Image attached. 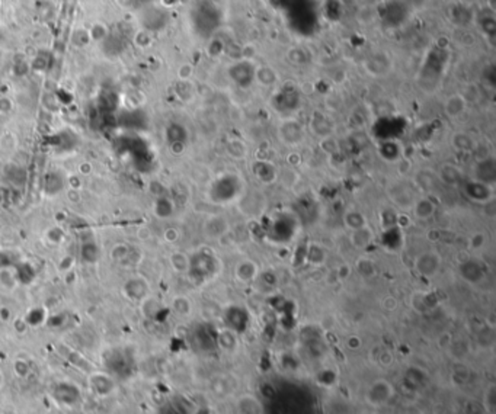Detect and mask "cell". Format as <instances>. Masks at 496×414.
<instances>
[{"instance_id": "11", "label": "cell", "mask_w": 496, "mask_h": 414, "mask_svg": "<svg viewBox=\"0 0 496 414\" xmlns=\"http://www.w3.org/2000/svg\"><path fill=\"white\" fill-rule=\"evenodd\" d=\"M476 180L493 186L496 180V164L492 157H486L476 164Z\"/></svg>"}, {"instance_id": "43", "label": "cell", "mask_w": 496, "mask_h": 414, "mask_svg": "<svg viewBox=\"0 0 496 414\" xmlns=\"http://www.w3.org/2000/svg\"><path fill=\"white\" fill-rule=\"evenodd\" d=\"M348 346L351 349H358L361 346V340L357 336H352V337L348 338Z\"/></svg>"}, {"instance_id": "23", "label": "cell", "mask_w": 496, "mask_h": 414, "mask_svg": "<svg viewBox=\"0 0 496 414\" xmlns=\"http://www.w3.org/2000/svg\"><path fill=\"white\" fill-rule=\"evenodd\" d=\"M173 202L171 198L164 196V195H159L154 201V214L159 218H169L173 214Z\"/></svg>"}, {"instance_id": "34", "label": "cell", "mask_w": 496, "mask_h": 414, "mask_svg": "<svg viewBox=\"0 0 496 414\" xmlns=\"http://www.w3.org/2000/svg\"><path fill=\"white\" fill-rule=\"evenodd\" d=\"M89 36H90V41L102 43L108 36V26L102 24V22H95L94 25L90 26V29H89Z\"/></svg>"}, {"instance_id": "8", "label": "cell", "mask_w": 496, "mask_h": 414, "mask_svg": "<svg viewBox=\"0 0 496 414\" xmlns=\"http://www.w3.org/2000/svg\"><path fill=\"white\" fill-rule=\"evenodd\" d=\"M464 192L471 201L479 203H486L493 199V186L483 183L479 180H470L464 186Z\"/></svg>"}, {"instance_id": "1", "label": "cell", "mask_w": 496, "mask_h": 414, "mask_svg": "<svg viewBox=\"0 0 496 414\" xmlns=\"http://www.w3.org/2000/svg\"><path fill=\"white\" fill-rule=\"evenodd\" d=\"M242 192V179L234 173H224L214 180L208 189V198L214 203H227Z\"/></svg>"}, {"instance_id": "13", "label": "cell", "mask_w": 496, "mask_h": 414, "mask_svg": "<svg viewBox=\"0 0 496 414\" xmlns=\"http://www.w3.org/2000/svg\"><path fill=\"white\" fill-rule=\"evenodd\" d=\"M124 291L128 298L131 299H136V301H141L144 299L147 292H149V285L145 282L144 279L141 278H133L127 280L125 287H124Z\"/></svg>"}, {"instance_id": "15", "label": "cell", "mask_w": 496, "mask_h": 414, "mask_svg": "<svg viewBox=\"0 0 496 414\" xmlns=\"http://www.w3.org/2000/svg\"><path fill=\"white\" fill-rule=\"evenodd\" d=\"M466 106H467V102L464 101L462 93H455L445 101L444 110L450 118H457L466 110Z\"/></svg>"}, {"instance_id": "2", "label": "cell", "mask_w": 496, "mask_h": 414, "mask_svg": "<svg viewBox=\"0 0 496 414\" xmlns=\"http://www.w3.org/2000/svg\"><path fill=\"white\" fill-rule=\"evenodd\" d=\"M299 221L292 214H280L274 220L271 221V225L268 229V234L272 241L277 243H287L297 233Z\"/></svg>"}, {"instance_id": "39", "label": "cell", "mask_w": 496, "mask_h": 414, "mask_svg": "<svg viewBox=\"0 0 496 414\" xmlns=\"http://www.w3.org/2000/svg\"><path fill=\"white\" fill-rule=\"evenodd\" d=\"M13 110V102L8 96H0V115H9Z\"/></svg>"}, {"instance_id": "6", "label": "cell", "mask_w": 496, "mask_h": 414, "mask_svg": "<svg viewBox=\"0 0 496 414\" xmlns=\"http://www.w3.org/2000/svg\"><path fill=\"white\" fill-rule=\"evenodd\" d=\"M393 66L392 57L385 52V51H377L374 54H371L370 57H367L364 67L367 70L371 76H385Z\"/></svg>"}, {"instance_id": "44", "label": "cell", "mask_w": 496, "mask_h": 414, "mask_svg": "<svg viewBox=\"0 0 496 414\" xmlns=\"http://www.w3.org/2000/svg\"><path fill=\"white\" fill-rule=\"evenodd\" d=\"M405 2H406L409 6H412V8H422L427 0H405Z\"/></svg>"}, {"instance_id": "17", "label": "cell", "mask_w": 496, "mask_h": 414, "mask_svg": "<svg viewBox=\"0 0 496 414\" xmlns=\"http://www.w3.org/2000/svg\"><path fill=\"white\" fill-rule=\"evenodd\" d=\"M460 275L467 282H477L483 276L482 265H479L476 260H467V262L462 263L460 265Z\"/></svg>"}, {"instance_id": "33", "label": "cell", "mask_w": 496, "mask_h": 414, "mask_svg": "<svg viewBox=\"0 0 496 414\" xmlns=\"http://www.w3.org/2000/svg\"><path fill=\"white\" fill-rule=\"evenodd\" d=\"M215 230H218V236L226 234L227 230H229V224H227L222 217H214V218H211V220L208 221V224H207V233H208L210 236L215 237Z\"/></svg>"}, {"instance_id": "9", "label": "cell", "mask_w": 496, "mask_h": 414, "mask_svg": "<svg viewBox=\"0 0 496 414\" xmlns=\"http://www.w3.org/2000/svg\"><path fill=\"white\" fill-rule=\"evenodd\" d=\"M280 137L283 140L284 143L288 144V145H296L303 141L304 138V131H303V127L300 125V122H297L296 119H287L284 121L283 124L280 125Z\"/></svg>"}, {"instance_id": "19", "label": "cell", "mask_w": 496, "mask_h": 414, "mask_svg": "<svg viewBox=\"0 0 496 414\" xmlns=\"http://www.w3.org/2000/svg\"><path fill=\"white\" fill-rule=\"evenodd\" d=\"M79 253H80V257H82V262L92 265V263L98 262V259L101 256V250H99V246L96 244L95 240H89V241H83L80 244Z\"/></svg>"}, {"instance_id": "25", "label": "cell", "mask_w": 496, "mask_h": 414, "mask_svg": "<svg viewBox=\"0 0 496 414\" xmlns=\"http://www.w3.org/2000/svg\"><path fill=\"white\" fill-rule=\"evenodd\" d=\"M217 343L226 352H233L237 347V337L236 333L231 329H224L217 336Z\"/></svg>"}, {"instance_id": "21", "label": "cell", "mask_w": 496, "mask_h": 414, "mask_svg": "<svg viewBox=\"0 0 496 414\" xmlns=\"http://www.w3.org/2000/svg\"><path fill=\"white\" fill-rule=\"evenodd\" d=\"M166 138H168L169 145H175V144L185 145L188 134H187V129L182 125H179V124H171L169 127L166 128Z\"/></svg>"}, {"instance_id": "20", "label": "cell", "mask_w": 496, "mask_h": 414, "mask_svg": "<svg viewBox=\"0 0 496 414\" xmlns=\"http://www.w3.org/2000/svg\"><path fill=\"white\" fill-rule=\"evenodd\" d=\"M237 413L239 414H262V406L258 398L252 396H242L237 400Z\"/></svg>"}, {"instance_id": "14", "label": "cell", "mask_w": 496, "mask_h": 414, "mask_svg": "<svg viewBox=\"0 0 496 414\" xmlns=\"http://www.w3.org/2000/svg\"><path fill=\"white\" fill-rule=\"evenodd\" d=\"M253 173L265 185H271L277 180V169L274 164L268 161H256L253 164Z\"/></svg>"}, {"instance_id": "32", "label": "cell", "mask_w": 496, "mask_h": 414, "mask_svg": "<svg viewBox=\"0 0 496 414\" xmlns=\"http://www.w3.org/2000/svg\"><path fill=\"white\" fill-rule=\"evenodd\" d=\"M226 150H227V154L233 157V159H243L246 154H248V148L243 141L240 140H230L227 141V145H226Z\"/></svg>"}, {"instance_id": "27", "label": "cell", "mask_w": 496, "mask_h": 414, "mask_svg": "<svg viewBox=\"0 0 496 414\" xmlns=\"http://www.w3.org/2000/svg\"><path fill=\"white\" fill-rule=\"evenodd\" d=\"M451 141H453V145L458 152H473L474 147H476V143H474L473 137L469 136L467 133H457V134H454Z\"/></svg>"}, {"instance_id": "29", "label": "cell", "mask_w": 496, "mask_h": 414, "mask_svg": "<svg viewBox=\"0 0 496 414\" xmlns=\"http://www.w3.org/2000/svg\"><path fill=\"white\" fill-rule=\"evenodd\" d=\"M307 262L313 266H320L323 265L326 260V250L317 243H311L308 244L307 249Z\"/></svg>"}, {"instance_id": "28", "label": "cell", "mask_w": 496, "mask_h": 414, "mask_svg": "<svg viewBox=\"0 0 496 414\" xmlns=\"http://www.w3.org/2000/svg\"><path fill=\"white\" fill-rule=\"evenodd\" d=\"M439 179L444 182L445 185H457L462 180V172L457 169L455 166H443L439 173H438Z\"/></svg>"}, {"instance_id": "35", "label": "cell", "mask_w": 496, "mask_h": 414, "mask_svg": "<svg viewBox=\"0 0 496 414\" xmlns=\"http://www.w3.org/2000/svg\"><path fill=\"white\" fill-rule=\"evenodd\" d=\"M171 263H172V268H173L176 272L187 273L189 266V256H185V254L180 253V252H176V253L172 254Z\"/></svg>"}, {"instance_id": "7", "label": "cell", "mask_w": 496, "mask_h": 414, "mask_svg": "<svg viewBox=\"0 0 496 414\" xmlns=\"http://www.w3.org/2000/svg\"><path fill=\"white\" fill-rule=\"evenodd\" d=\"M441 268V257L435 252H427L422 253L415 262V269L418 271L419 275L425 278H432L435 276Z\"/></svg>"}, {"instance_id": "5", "label": "cell", "mask_w": 496, "mask_h": 414, "mask_svg": "<svg viewBox=\"0 0 496 414\" xmlns=\"http://www.w3.org/2000/svg\"><path fill=\"white\" fill-rule=\"evenodd\" d=\"M229 76L239 87L248 89L255 80V68L249 60H242L229 68Z\"/></svg>"}, {"instance_id": "24", "label": "cell", "mask_w": 496, "mask_h": 414, "mask_svg": "<svg viewBox=\"0 0 496 414\" xmlns=\"http://www.w3.org/2000/svg\"><path fill=\"white\" fill-rule=\"evenodd\" d=\"M311 128H313L315 134L322 137V138H327V137H330V134H332V124H330V121L326 118L325 115H320V114H316V117L313 118V121H311Z\"/></svg>"}, {"instance_id": "4", "label": "cell", "mask_w": 496, "mask_h": 414, "mask_svg": "<svg viewBox=\"0 0 496 414\" xmlns=\"http://www.w3.org/2000/svg\"><path fill=\"white\" fill-rule=\"evenodd\" d=\"M218 271V259H215L211 253L207 252H198L189 256L188 273L192 279L204 280L213 276Z\"/></svg>"}, {"instance_id": "22", "label": "cell", "mask_w": 496, "mask_h": 414, "mask_svg": "<svg viewBox=\"0 0 496 414\" xmlns=\"http://www.w3.org/2000/svg\"><path fill=\"white\" fill-rule=\"evenodd\" d=\"M402 240L403 236L399 227H392V225H390V227L384 231V234H383V244H384L389 250H397V249L402 246Z\"/></svg>"}, {"instance_id": "16", "label": "cell", "mask_w": 496, "mask_h": 414, "mask_svg": "<svg viewBox=\"0 0 496 414\" xmlns=\"http://www.w3.org/2000/svg\"><path fill=\"white\" fill-rule=\"evenodd\" d=\"M413 215L420 221H427L428 218H431L435 212V203L432 202L429 198H419L416 199L413 205Z\"/></svg>"}, {"instance_id": "3", "label": "cell", "mask_w": 496, "mask_h": 414, "mask_svg": "<svg viewBox=\"0 0 496 414\" xmlns=\"http://www.w3.org/2000/svg\"><path fill=\"white\" fill-rule=\"evenodd\" d=\"M396 397V389L394 385L390 381L380 378V380L373 381L365 389V403L371 407H384L387 406L393 398Z\"/></svg>"}, {"instance_id": "31", "label": "cell", "mask_w": 496, "mask_h": 414, "mask_svg": "<svg viewBox=\"0 0 496 414\" xmlns=\"http://www.w3.org/2000/svg\"><path fill=\"white\" fill-rule=\"evenodd\" d=\"M255 79L261 85L272 86L277 82V71H274L271 67H261L255 70Z\"/></svg>"}, {"instance_id": "38", "label": "cell", "mask_w": 496, "mask_h": 414, "mask_svg": "<svg viewBox=\"0 0 496 414\" xmlns=\"http://www.w3.org/2000/svg\"><path fill=\"white\" fill-rule=\"evenodd\" d=\"M469 243H470L471 249H474V250L482 249L483 246L486 244V236H485L483 233H474V234L471 236Z\"/></svg>"}, {"instance_id": "41", "label": "cell", "mask_w": 496, "mask_h": 414, "mask_svg": "<svg viewBox=\"0 0 496 414\" xmlns=\"http://www.w3.org/2000/svg\"><path fill=\"white\" fill-rule=\"evenodd\" d=\"M134 40H136V44H137L138 47H143V48H144V47H149L150 43H152V41H150V36H149V34H147L145 31L138 32Z\"/></svg>"}, {"instance_id": "42", "label": "cell", "mask_w": 496, "mask_h": 414, "mask_svg": "<svg viewBox=\"0 0 496 414\" xmlns=\"http://www.w3.org/2000/svg\"><path fill=\"white\" fill-rule=\"evenodd\" d=\"M383 305H384L387 310H394L396 305H397V301L394 299L393 296H387L384 299V303H383Z\"/></svg>"}, {"instance_id": "37", "label": "cell", "mask_w": 496, "mask_h": 414, "mask_svg": "<svg viewBox=\"0 0 496 414\" xmlns=\"http://www.w3.org/2000/svg\"><path fill=\"white\" fill-rule=\"evenodd\" d=\"M357 268H358L359 273L364 275V276H371V275H374V272H376L374 263L371 262V260H368V259H361L358 265H357Z\"/></svg>"}, {"instance_id": "10", "label": "cell", "mask_w": 496, "mask_h": 414, "mask_svg": "<svg viewBox=\"0 0 496 414\" xmlns=\"http://www.w3.org/2000/svg\"><path fill=\"white\" fill-rule=\"evenodd\" d=\"M259 273V268H258L256 262L250 260V259H243L240 260L236 268H234V276L236 279L242 282V284H250L258 278Z\"/></svg>"}, {"instance_id": "36", "label": "cell", "mask_w": 496, "mask_h": 414, "mask_svg": "<svg viewBox=\"0 0 496 414\" xmlns=\"http://www.w3.org/2000/svg\"><path fill=\"white\" fill-rule=\"evenodd\" d=\"M173 310L179 315H189L192 310V304L187 296H176L173 299Z\"/></svg>"}, {"instance_id": "26", "label": "cell", "mask_w": 496, "mask_h": 414, "mask_svg": "<svg viewBox=\"0 0 496 414\" xmlns=\"http://www.w3.org/2000/svg\"><path fill=\"white\" fill-rule=\"evenodd\" d=\"M5 172H6V178H8L10 186H13V187H22V186L25 185L26 172L22 169V167L10 164L9 167H6Z\"/></svg>"}, {"instance_id": "12", "label": "cell", "mask_w": 496, "mask_h": 414, "mask_svg": "<svg viewBox=\"0 0 496 414\" xmlns=\"http://www.w3.org/2000/svg\"><path fill=\"white\" fill-rule=\"evenodd\" d=\"M64 185H66L64 178L59 172H47L43 179L44 194L48 195V196H56V195L60 194Z\"/></svg>"}, {"instance_id": "40", "label": "cell", "mask_w": 496, "mask_h": 414, "mask_svg": "<svg viewBox=\"0 0 496 414\" xmlns=\"http://www.w3.org/2000/svg\"><path fill=\"white\" fill-rule=\"evenodd\" d=\"M192 73H194V70H192L191 64H182L178 68V77H179L180 82H188L191 76H192Z\"/></svg>"}, {"instance_id": "18", "label": "cell", "mask_w": 496, "mask_h": 414, "mask_svg": "<svg viewBox=\"0 0 496 414\" xmlns=\"http://www.w3.org/2000/svg\"><path fill=\"white\" fill-rule=\"evenodd\" d=\"M352 244L357 249H367L374 241V234L368 225H364L358 230H354L351 234Z\"/></svg>"}, {"instance_id": "30", "label": "cell", "mask_w": 496, "mask_h": 414, "mask_svg": "<svg viewBox=\"0 0 496 414\" xmlns=\"http://www.w3.org/2000/svg\"><path fill=\"white\" fill-rule=\"evenodd\" d=\"M343 222L348 229L354 231V230H358L364 225H367V221H365V217L358 211H350L346 212L345 218H343Z\"/></svg>"}]
</instances>
